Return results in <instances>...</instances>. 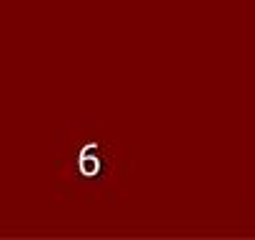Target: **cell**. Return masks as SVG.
Instances as JSON below:
<instances>
[{
    "instance_id": "obj_1",
    "label": "cell",
    "mask_w": 255,
    "mask_h": 240,
    "mask_svg": "<svg viewBox=\"0 0 255 240\" xmlns=\"http://www.w3.org/2000/svg\"><path fill=\"white\" fill-rule=\"evenodd\" d=\"M130 178V155L98 120H73L53 148L55 193L73 203H113Z\"/></svg>"
}]
</instances>
